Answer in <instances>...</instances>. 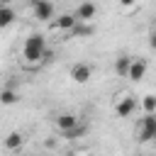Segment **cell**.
<instances>
[{
	"instance_id": "6da1fadb",
	"label": "cell",
	"mask_w": 156,
	"mask_h": 156,
	"mask_svg": "<svg viewBox=\"0 0 156 156\" xmlns=\"http://www.w3.org/2000/svg\"><path fill=\"white\" fill-rule=\"evenodd\" d=\"M49 56V51H46V39H44V34H39V32H32L27 39H24V44H22V61H24V66H39L44 58Z\"/></svg>"
},
{
	"instance_id": "7a4b0ae2",
	"label": "cell",
	"mask_w": 156,
	"mask_h": 156,
	"mask_svg": "<svg viewBox=\"0 0 156 156\" xmlns=\"http://www.w3.org/2000/svg\"><path fill=\"white\" fill-rule=\"evenodd\" d=\"M154 139H156V115H144L139 119V127H136V141L146 144Z\"/></svg>"
},
{
	"instance_id": "3957f363",
	"label": "cell",
	"mask_w": 156,
	"mask_h": 156,
	"mask_svg": "<svg viewBox=\"0 0 156 156\" xmlns=\"http://www.w3.org/2000/svg\"><path fill=\"white\" fill-rule=\"evenodd\" d=\"M136 107H139V102H136V98H132L129 93H122L119 98H117V102H115V112H117V117H132L134 112H136Z\"/></svg>"
},
{
	"instance_id": "277c9868",
	"label": "cell",
	"mask_w": 156,
	"mask_h": 156,
	"mask_svg": "<svg viewBox=\"0 0 156 156\" xmlns=\"http://www.w3.org/2000/svg\"><path fill=\"white\" fill-rule=\"evenodd\" d=\"M54 124H56V129L63 134V132L73 129L76 124H80V117H78V115H73V112H58V115H56V119H54Z\"/></svg>"
},
{
	"instance_id": "5b68a950",
	"label": "cell",
	"mask_w": 156,
	"mask_h": 156,
	"mask_svg": "<svg viewBox=\"0 0 156 156\" xmlns=\"http://www.w3.org/2000/svg\"><path fill=\"white\" fill-rule=\"evenodd\" d=\"M90 76H93V68H90L88 63H73V66H71V80H73V83L83 85V83L90 80Z\"/></svg>"
},
{
	"instance_id": "8992f818",
	"label": "cell",
	"mask_w": 156,
	"mask_h": 156,
	"mask_svg": "<svg viewBox=\"0 0 156 156\" xmlns=\"http://www.w3.org/2000/svg\"><path fill=\"white\" fill-rule=\"evenodd\" d=\"M32 15L37 20H51L54 17V5L49 0H32Z\"/></svg>"
},
{
	"instance_id": "52a82bcc",
	"label": "cell",
	"mask_w": 156,
	"mask_h": 156,
	"mask_svg": "<svg viewBox=\"0 0 156 156\" xmlns=\"http://www.w3.org/2000/svg\"><path fill=\"white\" fill-rule=\"evenodd\" d=\"M73 15H76V20H78V22H90V20L98 15V5H95V2H90V0H83Z\"/></svg>"
},
{
	"instance_id": "ba28073f",
	"label": "cell",
	"mask_w": 156,
	"mask_h": 156,
	"mask_svg": "<svg viewBox=\"0 0 156 156\" xmlns=\"http://www.w3.org/2000/svg\"><path fill=\"white\" fill-rule=\"evenodd\" d=\"M76 24H78V20H76V15H71V12H63V15H58V17L54 20V29H56V32H73Z\"/></svg>"
},
{
	"instance_id": "9c48e42d",
	"label": "cell",
	"mask_w": 156,
	"mask_h": 156,
	"mask_svg": "<svg viewBox=\"0 0 156 156\" xmlns=\"http://www.w3.org/2000/svg\"><path fill=\"white\" fill-rule=\"evenodd\" d=\"M144 76H146V61H144V58H132V63H129V71H127V78L139 83Z\"/></svg>"
},
{
	"instance_id": "30bf717a",
	"label": "cell",
	"mask_w": 156,
	"mask_h": 156,
	"mask_svg": "<svg viewBox=\"0 0 156 156\" xmlns=\"http://www.w3.org/2000/svg\"><path fill=\"white\" fill-rule=\"evenodd\" d=\"M2 144H5L7 151H20V149L24 146V134H22V132H10V134L2 139Z\"/></svg>"
},
{
	"instance_id": "8fae6325",
	"label": "cell",
	"mask_w": 156,
	"mask_h": 156,
	"mask_svg": "<svg viewBox=\"0 0 156 156\" xmlns=\"http://www.w3.org/2000/svg\"><path fill=\"white\" fill-rule=\"evenodd\" d=\"M15 20H17V12H15L10 5H2V7H0V29H2V27H10Z\"/></svg>"
},
{
	"instance_id": "7c38bea8",
	"label": "cell",
	"mask_w": 156,
	"mask_h": 156,
	"mask_svg": "<svg viewBox=\"0 0 156 156\" xmlns=\"http://www.w3.org/2000/svg\"><path fill=\"white\" fill-rule=\"evenodd\" d=\"M20 102V93L15 88H2L0 90V105H15Z\"/></svg>"
},
{
	"instance_id": "4fadbf2b",
	"label": "cell",
	"mask_w": 156,
	"mask_h": 156,
	"mask_svg": "<svg viewBox=\"0 0 156 156\" xmlns=\"http://www.w3.org/2000/svg\"><path fill=\"white\" fill-rule=\"evenodd\" d=\"M139 107H141V112L144 115H156V95H144L141 100H139Z\"/></svg>"
},
{
	"instance_id": "5bb4252c",
	"label": "cell",
	"mask_w": 156,
	"mask_h": 156,
	"mask_svg": "<svg viewBox=\"0 0 156 156\" xmlns=\"http://www.w3.org/2000/svg\"><path fill=\"white\" fill-rule=\"evenodd\" d=\"M129 63H132V56H119V58L115 61V71H117V76H124V78H127Z\"/></svg>"
},
{
	"instance_id": "9a60e30c",
	"label": "cell",
	"mask_w": 156,
	"mask_h": 156,
	"mask_svg": "<svg viewBox=\"0 0 156 156\" xmlns=\"http://www.w3.org/2000/svg\"><path fill=\"white\" fill-rule=\"evenodd\" d=\"M85 134V124H76L73 129H68V132H63V139H68V141H73V139H80Z\"/></svg>"
},
{
	"instance_id": "2e32d148",
	"label": "cell",
	"mask_w": 156,
	"mask_h": 156,
	"mask_svg": "<svg viewBox=\"0 0 156 156\" xmlns=\"http://www.w3.org/2000/svg\"><path fill=\"white\" fill-rule=\"evenodd\" d=\"M71 34H73V37H90V34H93V27H88V22H78Z\"/></svg>"
},
{
	"instance_id": "e0dca14e",
	"label": "cell",
	"mask_w": 156,
	"mask_h": 156,
	"mask_svg": "<svg viewBox=\"0 0 156 156\" xmlns=\"http://www.w3.org/2000/svg\"><path fill=\"white\" fill-rule=\"evenodd\" d=\"M117 5L122 10H132V7H136V0H117Z\"/></svg>"
},
{
	"instance_id": "ac0fdd59",
	"label": "cell",
	"mask_w": 156,
	"mask_h": 156,
	"mask_svg": "<svg viewBox=\"0 0 156 156\" xmlns=\"http://www.w3.org/2000/svg\"><path fill=\"white\" fill-rule=\"evenodd\" d=\"M149 46H151V49L156 51V29H154V32L149 34Z\"/></svg>"
},
{
	"instance_id": "d6986e66",
	"label": "cell",
	"mask_w": 156,
	"mask_h": 156,
	"mask_svg": "<svg viewBox=\"0 0 156 156\" xmlns=\"http://www.w3.org/2000/svg\"><path fill=\"white\" fill-rule=\"evenodd\" d=\"M7 2H10V0H0V7H2V5H7Z\"/></svg>"
},
{
	"instance_id": "ffe728a7",
	"label": "cell",
	"mask_w": 156,
	"mask_h": 156,
	"mask_svg": "<svg viewBox=\"0 0 156 156\" xmlns=\"http://www.w3.org/2000/svg\"><path fill=\"white\" fill-rule=\"evenodd\" d=\"M73 156H80V154H73Z\"/></svg>"
}]
</instances>
